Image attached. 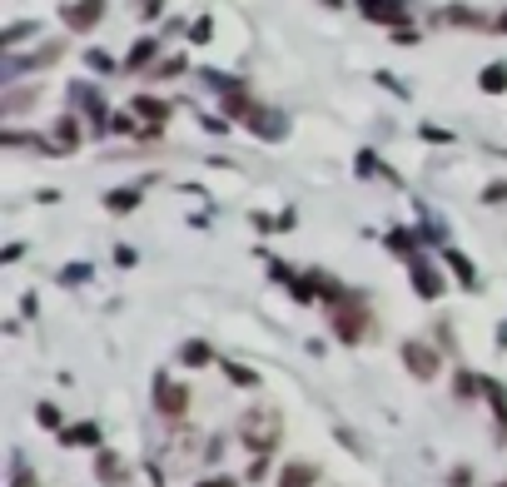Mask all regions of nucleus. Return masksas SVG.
I'll return each instance as SVG.
<instances>
[{"label": "nucleus", "mask_w": 507, "mask_h": 487, "mask_svg": "<svg viewBox=\"0 0 507 487\" xmlns=\"http://www.w3.org/2000/svg\"><path fill=\"white\" fill-rule=\"evenodd\" d=\"M279 432H283V422L273 408H254L239 418V442H244L249 452H269L273 442H279Z\"/></svg>", "instance_id": "1"}, {"label": "nucleus", "mask_w": 507, "mask_h": 487, "mask_svg": "<svg viewBox=\"0 0 507 487\" xmlns=\"http://www.w3.org/2000/svg\"><path fill=\"white\" fill-rule=\"evenodd\" d=\"M329 319H333V333L353 348H358V338L368 333V313H363V303H353V299H333Z\"/></svg>", "instance_id": "2"}, {"label": "nucleus", "mask_w": 507, "mask_h": 487, "mask_svg": "<svg viewBox=\"0 0 507 487\" xmlns=\"http://www.w3.org/2000/svg\"><path fill=\"white\" fill-rule=\"evenodd\" d=\"M403 363H408V373H413L418 383H432L438 368H442V358H438V348H428L422 338H408V343H403Z\"/></svg>", "instance_id": "3"}, {"label": "nucleus", "mask_w": 507, "mask_h": 487, "mask_svg": "<svg viewBox=\"0 0 507 487\" xmlns=\"http://www.w3.org/2000/svg\"><path fill=\"white\" fill-rule=\"evenodd\" d=\"M154 408L164 412V418H184V408H189V388L184 383H154Z\"/></svg>", "instance_id": "4"}, {"label": "nucleus", "mask_w": 507, "mask_h": 487, "mask_svg": "<svg viewBox=\"0 0 507 487\" xmlns=\"http://www.w3.org/2000/svg\"><path fill=\"white\" fill-rule=\"evenodd\" d=\"M358 10H363L368 20H383V25H403V15H408V5L403 0H358Z\"/></svg>", "instance_id": "5"}, {"label": "nucleus", "mask_w": 507, "mask_h": 487, "mask_svg": "<svg viewBox=\"0 0 507 487\" xmlns=\"http://www.w3.org/2000/svg\"><path fill=\"white\" fill-rule=\"evenodd\" d=\"M104 15V0H75V5H65V25L70 30H94Z\"/></svg>", "instance_id": "6"}, {"label": "nucleus", "mask_w": 507, "mask_h": 487, "mask_svg": "<svg viewBox=\"0 0 507 487\" xmlns=\"http://www.w3.org/2000/svg\"><path fill=\"white\" fill-rule=\"evenodd\" d=\"M413 289L422 293V299H438L442 279L432 273V263H428V259H413Z\"/></svg>", "instance_id": "7"}, {"label": "nucleus", "mask_w": 507, "mask_h": 487, "mask_svg": "<svg viewBox=\"0 0 507 487\" xmlns=\"http://www.w3.org/2000/svg\"><path fill=\"white\" fill-rule=\"evenodd\" d=\"M94 478H100L104 487L124 482V462H120V458H114V452H100V458H94Z\"/></svg>", "instance_id": "8"}, {"label": "nucleus", "mask_w": 507, "mask_h": 487, "mask_svg": "<svg viewBox=\"0 0 507 487\" xmlns=\"http://www.w3.org/2000/svg\"><path fill=\"white\" fill-rule=\"evenodd\" d=\"M319 478V468H309V462H289V468L279 472V487H309Z\"/></svg>", "instance_id": "9"}, {"label": "nucleus", "mask_w": 507, "mask_h": 487, "mask_svg": "<svg viewBox=\"0 0 507 487\" xmlns=\"http://www.w3.org/2000/svg\"><path fill=\"white\" fill-rule=\"evenodd\" d=\"M134 114H144L150 124H164L169 120V104L154 100V94H140V100H134Z\"/></svg>", "instance_id": "10"}, {"label": "nucleus", "mask_w": 507, "mask_h": 487, "mask_svg": "<svg viewBox=\"0 0 507 487\" xmlns=\"http://www.w3.org/2000/svg\"><path fill=\"white\" fill-rule=\"evenodd\" d=\"M60 442H65V448H75V442H100V428H94V422H75V428H65L60 432Z\"/></svg>", "instance_id": "11"}, {"label": "nucleus", "mask_w": 507, "mask_h": 487, "mask_svg": "<svg viewBox=\"0 0 507 487\" xmlns=\"http://www.w3.org/2000/svg\"><path fill=\"white\" fill-rule=\"evenodd\" d=\"M249 124H254L259 134H269V140H273V134H283V120H279V114H263V110H254Z\"/></svg>", "instance_id": "12"}, {"label": "nucleus", "mask_w": 507, "mask_h": 487, "mask_svg": "<svg viewBox=\"0 0 507 487\" xmlns=\"http://www.w3.org/2000/svg\"><path fill=\"white\" fill-rule=\"evenodd\" d=\"M482 393L492 398V408H498V428H502V438H507V393H502V383H482Z\"/></svg>", "instance_id": "13"}, {"label": "nucleus", "mask_w": 507, "mask_h": 487, "mask_svg": "<svg viewBox=\"0 0 507 487\" xmlns=\"http://www.w3.org/2000/svg\"><path fill=\"white\" fill-rule=\"evenodd\" d=\"M482 90H488V94H502L507 90V65H488V70H482Z\"/></svg>", "instance_id": "14"}, {"label": "nucleus", "mask_w": 507, "mask_h": 487, "mask_svg": "<svg viewBox=\"0 0 507 487\" xmlns=\"http://www.w3.org/2000/svg\"><path fill=\"white\" fill-rule=\"evenodd\" d=\"M448 263H452V273H458V283H468V289H472V283H478V273H472V263L462 259L458 249H448Z\"/></svg>", "instance_id": "15"}, {"label": "nucleus", "mask_w": 507, "mask_h": 487, "mask_svg": "<svg viewBox=\"0 0 507 487\" xmlns=\"http://www.w3.org/2000/svg\"><path fill=\"white\" fill-rule=\"evenodd\" d=\"M154 60V40H140V45L130 50V70H140V65H150Z\"/></svg>", "instance_id": "16"}, {"label": "nucleus", "mask_w": 507, "mask_h": 487, "mask_svg": "<svg viewBox=\"0 0 507 487\" xmlns=\"http://www.w3.org/2000/svg\"><path fill=\"white\" fill-rule=\"evenodd\" d=\"M179 358H184L189 368H204L209 363V348L204 343H184V353H179Z\"/></svg>", "instance_id": "17"}, {"label": "nucleus", "mask_w": 507, "mask_h": 487, "mask_svg": "<svg viewBox=\"0 0 507 487\" xmlns=\"http://www.w3.org/2000/svg\"><path fill=\"white\" fill-rule=\"evenodd\" d=\"M224 373H229V378H234V383H239V388H259V373H254V368H239V363H229V368H224Z\"/></svg>", "instance_id": "18"}, {"label": "nucleus", "mask_w": 507, "mask_h": 487, "mask_svg": "<svg viewBox=\"0 0 507 487\" xmlns=\"http://www.w3.org/2000/svg\"><path fill=\"white\" fill-rule=\"evenodd\" d=\"M75 134H80V130H75V120H70V114H65V120L55 124V140H60V150H70V144H75Z\"/></svg>", "instance_id": "19"}, {"label": "nucleus", "mask_w": 507, "mask_h": 487, "mask_svg": "<svg viewBox=\"0 0 507 487\" xmlns=\"http://www.w3.org/2000/svg\"><path fill=\"white\" fill-rule=\"evenodd\" d=\"M30 100H35V90H20V94H10V100H5V110L15 114V110H25Z\"/></svg>", "instance_id": "20"}, {"label": "nucleus", "mask_w": 507, "mask_h": 487, "mask_svg": "<svg viewBox=\"0 0 507 487\" xmlns=\"http://www.w3.org/2000/svg\"><path fill=\"white\" fill-rule=\"evenodd\" d=\"M458 393H462V398L482 393V388H478V378H472V373H458Z\"/></svg>", "instance_id": "21"}, {"label": "nucleus", "mask_w": 507, "mask_h": 487, "mask_svg": "<svg viewBox=\"0 0 507 487\" xmlns=\"http://www.w3.org/2000/svg\"><path fill=\"white\" fill-rule=\"evenodd\" d=\"M104 204H110V209H134V204H140V194H110Z\"/></svg>", "instance_id": "22"}, {"label": "nucleus", "mask_w": 507, "mask_h": 487, "mask_svg": "<svg viewBox=\"0 0 507 487\" xmlns=\"http://www.w3.org/2000/svg\"><path fill=\"white\" fill-rule=\"evenodd\" d=\"M482 199H488V204H502V199H507V179H498V184H488V194H482Z\"/></svg>", "instance_id": "23"}, {"label": "nucleus", "mask_w": 507, "mask_h": 487, "mask_svg": "<svg viewBox=\"0 0 507 487\" xmlns=\"http://www.w3.org/2000/svg\"><path fill=\"white\" fill-rule=\"evenodd\" d=\"M30 30H35V25H10V30H5V45H20V40H25Z\"/></svg>", "instance_id": "24"}, {"label": "nucleus", "mask_w": 507, "mask_h": 487, "mask_svg": "<svg viewBox=\"0 0 507 487\" xmlns=\"http://www.w3.org/2000/svg\"><path fill=\"white\" fill-rule=\"evenodd\" d=\"M40 422H45V428H55V422H60V412H55V403H40Z\"/></svg>", "instance_id": "25"}, {"label": "nucleus", "mask_w": 507, "mask_h": 487, "mask_svg": "<svg viewBox=\"0 0 507 487\" xmlns=\"http://www.w3.org/2000/svg\"><path fill=\"white\" fill-rule=\"evenodd\" d=\"M388 249H398V253H408V249H413V239H408V234H388Z\"/></svg>", "instance_id": "26"}, {"label": "nucleus", "mask_w": 507, "mask_h": 487, "mask_svg": "<svg viewBox=\"0 0 507 487\" xmlns=\"http://www.w3.org/2000/svg\"><path fill=\"white\" fill-rule=\"evenodd\" d=\"M179 70H184V60H179V55H174V60H164V65H160V70H154V75H179Z\"/></svg>", "instance_id": "27"}, {"label": "nucleus", "mask_w": 507, "mask_h": 487, "mask_svg": "<svg viewBox=\"0 0 507 487\" xmlns=\"http://www.w3.org/2000/svg\"><path fill=\"white\" fill-rule=\"evenodd\" d=\"M5 144H25V134H5ZM30 144H40V150H50L45 140H30ZM50 154H60V150H50Z\"/></svg>", "instance_id": "28"}, {"label": "nucleus", "mask_w": 507, "mask_h": 487, "mask_svg": "<svg viewBox=\"0 0 507 487\" xmlns=\"http://www.w3.org/2000/svg\"><path fill=\"white\" fill-rule=\"evenodd\" d=\"M199 487H239L234 478H209V482H199Z\"/></svg>", "instance_id": "29"}, {"label": "nucleus", "mask_w": 507, "mask_h": 487, "mask_svg": "<svg viewBox=\"0 0 507 487\" xmlns=\"http://www.w3.org/2000/svg\"><path fill=\"white\" fill-rule=\"evenodd\" d=\"M498 30H507V10H502V15H498Z\"/></svg>", "instance_id": "30"}, {"label": "nucleus", "mask_w": 507, "mask_h": 487, "mask_svg": "<svg viewBox=\"0 0 507 487\" xmlns=\"http://www.w3.org/2000/svg\"><path fill=\"white\" fill-rule=\"evenodd\" d=\"M329 5H343V0H329Z\"/></svg>", "instance_id": "31"}, {"label": "nucleus", "mask_w": 507, "mask_h": 487, "mask_svg": "<svg viewBox=\"0 0 507 487\" xmlns=\"http://www.w3.org/2000/svg\"><path fill=\"white\" fill-rule=\"evenodd\" d=\"M498 487H507V482H498Z\"/></svg>", "instance_id": "32"}]
</instances>
